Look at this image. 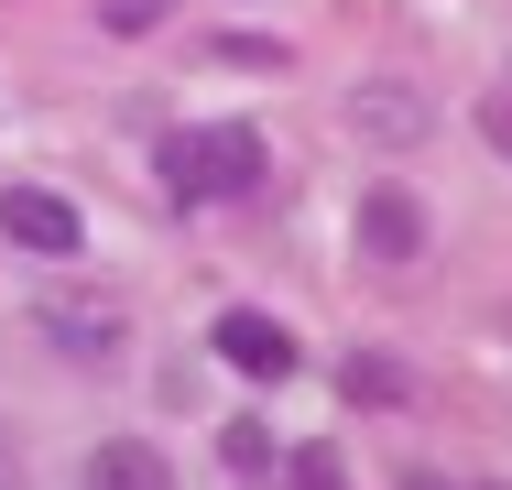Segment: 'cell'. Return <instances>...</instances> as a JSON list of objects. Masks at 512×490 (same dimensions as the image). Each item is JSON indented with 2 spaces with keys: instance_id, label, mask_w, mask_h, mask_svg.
Instances as JSON below:
<instances>
[{
  "instance_id": "4fadbf2b",
  "label": "cell",
  "mask_w": 512,
  "mask_h": 490,
  "mask_svg": "<svg viewBox=\"0 0 512 490\" xmlns=\"http://www.w3.org/2000/svg\"><path fill=\"white\" fill-rule=\"evenodd\" d=\"M404 490H447V480H425V469H414V480H404Z\"/></svg>"
},
{
  "instance_id": "6da1fadb",
  "label": "cell",
  "mask_w": 512,
  "mask_h": 490,
  "mask_svg": "<svg viewBox=\"0 0 512 490\" xmlns=\"http://www.w3.org/2000/svg\"><path fill=\"white\" fill-rule=\"evenodd\" d=\"M153 175H164L175 207H240V196H262V131H240V120H186V131L153 142Z\"/></svg>"
},
{
  "instance_id": "ba28073f",
  "label": "cell",
  "mask_w": 512,
  "mask_h": 490,
  "mask_svg": "<svg viewBox=\"0 0 512 490\" xmlns=\"http://www.w3.org/2000/svg\"><path fill=\"white\" fill-rule=\"evenodd\" d=\"M218 458H229L240 480H273V469H284V447H273V436H262L251 414H229V425H218Z\"/></svg>"
},
{
  "instance_id": "7c38bea8",
  "label": "cell",
  "mask_w": 512,
  "mask_h": 490,
  "mask_svg": "<svg viewBox=\"0 0 512 490\" xmlns=\"http://www.w3.org/2000/svg\"><path fill=\"white\" fill-rule=\"evenodd\" d=\"M0 490H22V458H11V447H0Z\"/></svg>"
},
{
  "instance_id": "3957f363",
  "label": "cell",
  "mask_w": 512,
  "mask_h": 490,
  "mask_svg": "<svg viewBox=\"0 0 512 490\" xmlns=\"http://www.w3.org/2000/svg\"><path fill=\"white\" fill-rule=\"evenodd\" d=\"M425 120H436V98L414 88V77H360V88H349V131L382 142V153H414Z\"/></svg>"
},
{
  "instance_id": "277c9868",
  "label": "cell",
  "mask_w": 512,
  "mask_h": 490,
  "mask_svg": "<svg viewBox=\"0 0 512 490\" xmlns=\"http://www.w3.org/2000/svg\"><path fill=\"white\" fill-rule=\"evenodd\" d=\"M0 240H22V251H55V262H66L88 229H77V207H66L55 186H0Z\"/></svg>"
},
{
  "instance_id": "9c48e42d",
  "label": "cell",
  "mask_w": 512,
  "mask_h": 490,
  "mask_svg": "<svg viewBox=\"0 0 512 490\" xmlns=\"http://www.w3.org/2000/svg\"><path fill=\"white\" fill-rule=\"evenodd\" d=\"M338 382H349V403H404V360H382V349H349V371H338Z\"/></svg>"
},
{
  "instance_id": "7a4b0ae2",
  "label": "cell",
  "mask_w": 512,
  "mask_h": 490,
  "mask_svg": "<svg viewBox=\"0 0 512 490\" xmlns=\"http://www.w3.org/2000/svg\"><path fill=\"white\" fill-rule=\"evenodd\" d=\"M33 327H44V349L88 360V371H99V360H120V338H131V327H120V294H99V284L44 294V305H33Z\"/></svg>"
},
{
  "instance_id": "52a82bcc",
  "label": "cell",
  "mask_w": 512,
  "mask_h": 490,
  "mask_svg": "<svg viewBox=\"0 0 512 490\" xmlns=\"http://www.w3.org/2000/svg\"><path fill=\"white\" fill-rule=\"evenodd\" d=\"M88 490H175V469H164V447H142V436H99V447H88Z\"/></svg>"
},
{
  "instance_id": "30bf717a",
  "label": "cell",
  "mask_w": 512,
  "mask_h": 490,
  "mask_svg": "<svg viewBox=\"0 0 512 490\" xmlns=\"http://www.w3.org/2000/svg\"><path fill=\"white\" fill-rule=\"evenodd\" d=\"M284 490H349L338 447H284Z\"/></svg>"
},
{
  "instance_id": "8fae6325",
  "label": "cell",
  "mask_w": 512,
  "mask_h": 490,
  "mask_svg": "<svg viewBox=\"0 0 512 490\" xmlns=\"http://www.w3.org/2000/svg\"><path fill=\"white\" fill-rule=\"evenodd\" d=\"M480 131H491V153L512 164V98H502V109H480Z\"/></svg>"
},
{
  "instance_id": "5b68a950",
  "label": "cell",
  "mask_w": 512,
  "mask_h": 490,
  "mask_svg": "<svg viewBox=\"0 0 512 490\" xmlns=\"http://www.w3.org/2000/svg\"><path fill=\"white\" fill-rule=\"evenodd\" d=\"M218 360H229V371H251V382H295V338H284L273 316H251V305H229V316H218Z\"/></svg>"
},
{
  "instance_id": "8992f818",
  "label": "cell",
  "mask_w": 512,
  "mask_h": 490,
  "mask_svg": "<svg viewBox=\"0 0 512 490\" xmlns=\"http://www.w3.org/2000/svg\"><path fill=\"white\" fill-rule=\"evenodd\" d=\"M360 251H371V262H414V251H425V207H414L404 186H371L360 196Z\"/></svg>"
}]
</instances>
